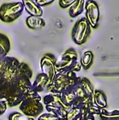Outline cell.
<instances>
[{
	"mask_svg": "<svg viewBox=\"0 0 119 120\" xmlns=\"http://www.w3.org/2000/svg\"><path fill=\"white\" fill-rule=\"evenodd\" d=\"M22 3L24 6V9L31 16L41 17L43 15V10L41 7L39 6L34 1L31 0H23Z\"/></svg>",
	"mask_w": 119,
	"mask_h": 120,
	"instance_id": "cell-10",
	"label": "cell"
},
{
	"mask_svg": "<svg viewBox=\"0 0 119 120\" xmlns=\"http://www.w3.org/2000/svg\"><path fill=\"white\" fill-rule=\"evenodd\" d=\"M81 116L79 120H82L86 117L94 116L95 115H100L101 110L94 105L93 103H88L82 106L81 108Z\"/></svg>",
	"mask_w": 119,
	"mask_h": 120,
	"instance_id": "cell-11",
	"label": "cell"
},
{
	"mask_svg": "<svg viewBox=\"0 0 119 120\" xmlns=\"http://www.w3.org/2000/svg\"><path fill=\"white\" fill-rule=\"evenodd\" d=\"M93 53L90 51H87L83 53L81 58L80 64L81 68L84 70L88 69L93 64Z\"/></svg>",
	"mask_w": 119,
	"mask_h": 120,
	"instance_id": "cell-18",
	"label": "cell"
},
{
	"mask_svg": "<svg viewBox=\"0 0 119 120\" xmlns=\"http://www.w3.org/2000/svg\"><path fill=\"white\" fill-rule=\"evenodd\" d=\"M46 110L55 116L58 117L61 120H65V117L67 115V112L69 111L66 110L65 108H61V107H52V106H46Z\"/></svg>",
	"mask_w": 119,
	"mask_h": 120,
	"instance_id": "cell-19",
	"label": "cell"
},
{
	"mask_svg": "<svg viewBox=\"0 0 119 120\" xmlns=\"http://www.w3.org/2000/svg\"><path fill=\"white\" fill-rule=\"evenodd\" d=\"M82 120H95V117H94V116H91V117H86V118H85V119Z\"/></svg>",
	"mask_w": 119,
	"mask_h": 120,
	"instance_id": "cell-28",
	"label": "cell"
},
{
	"mask_svg": "<svg viewBox=\"0 0 119 120\" xmlns=\"http://www.w3.org/2000/svg\"><path fill=\"white\" fill-rule=\"evenodd\" d=\"M23 10L22 1L4 3L0 6V20L4 22H12L20 16Z\"/></svg>",
	"mask_w": 119,
	"mask_h": 120,
	"instance_id": "cell-4",
	"label": "cell"
},
{
	"mask_svg": "<svg viewBox=\"0 0 119 120\" xmlns=\"http://www.w3.org/2000/svg\"><path fill=\"white\" fill-rule=\"evenodd\" d=\"M78 83L82 88L83 91L86 93L87 96L93 98L94 89L90 83V82L86 77H78Z\"/></svg>",
	"mask_w": 119,
	"mask_h": 120,
	"instance_id": "cell-16",
	"label": "cell"
},
{
	"mask_svg": "<svg viewBox=\"0 0 119 120\" xmlns=\"http://www.w3.org/2000/svg\"><path fill=\"white\" fill-rule=\"evenodd\" d=\"M78 81L76 73L72 71H62L56 74L52 84L49 85L46 90L51 94H60L62 92L72 89Z\"/></svg>",
	"mask_w": 119,
	"mask_h": 120,
	"instance_id": "cell-1",
	"label": "cell"
},
{
	"mask_svg": "<svg viewBox=\"0 0 119 120\" xmlns=\"http://www.w3.org/2000/svg\"><path fill=\"white\" fill-rule=\"evenodd\" d=\"M38 120H61L60 119H59L58 117L55 116L54 115L51 114V113H44L41 115Z\"/></svg>",
	"mask_w": 119,
	"mask_h": 120,
	"instance_id": "cell-23",
	"label": "cell"
},
{
	"mask_svg": "<svg viewBox=\"0 0 119 120\" xmlns=\"http://www.w3.org/2000/svg\"><path fill=\"white\" fill-rule=\"evenodd\" d=\"M86 19L88 22L90 27L96 28L100 20V8L95 1L88 0L85 1Z\"/></svg>",
	"mask_w": 119,
	"mask_h": 120,
	"instance_id": "cell-7",
	"label": "cell"
},
{
	"mask_svg": "<svg viewBox=\"0 0 119 120\" xmlns=\"http://www.w3.org/2000/svg\"><path fill=\"white\" fill-rule=\"evenodd\" d=\"M73 87L72 89H68V90L62 92V94H60L61 98H62L63 103L66 106L70 107V108L72 107V105L75 101V99H76L75 94L73 91Z\"/></svg>",
	"mask_w": 119,
	"mask_h": 120,
	"instance_id": "cell-17",
	"label": "cell"
},
{
	"mask_svg": "<svg viewBox=\"0 0 119 120\" xmlns=\"http://www.w3.org/2000/svg\"><path fill=\"white\" fill-rule=\"evenodd\" d=\"M74 1L75 0H60L59 5L61 8H65L70 6Z\"/></svg>",
	"mask_w": 119,
	"mask_h": 120,
	"instance_id": "cell-24",
	"label": "cell"
},
{
	"mask_svg": "<svg viewBox=\"0 0 119 120\" xmlns=\"http://www.w3.org/2000/svg\"><path fill=\"white\" fill-rule=\"evenodd\" d=\"M99 116L100 117H119V110L108 112L105 109H102L101 110V112Z\"/></svg>",
	"mask_w": 119,
	"mask_h": 120,
	"instance_id": "cell-22",
	"label": "cell"
},
{
	"mask_svg": "<svg viewBox=\"0 0 119 120\" xmlns=\"http://www.w3.org/2000/svg\"><path fill=\"white\" fill-rule=\"evenodd\" d=\"M41 101V98L39 94L32 89L20 104V110L23 115L27 117H36L43 110V106Z\"/></svg>",
	"mask_w": 119,
	"mask_h": 120,
	"instance_id": "cell-2",
	"label": "cell"
},
{
	"mask_svg": "<svg viewBox=\"0 0 119 120\" xmlns=\"http://www.w3.org/2000/svg\"><path fill=\"white\" fill-rule=\"evenodd\" d=\"M90 26L85 17L81 18L73 27L72 37L73 41L78 45L84 44L90 34Z\"/></svg>",
	"mask_w": 119,
	"mask_h": 120,
	"instance_id": "cell-5",
	"label": "cell"
},
{
	"mask_svg": "<svg viewBox=\"0 0 119 120\" xmlns=\"http://www.w3.org/2000/svg\"><path fill=\"white\" fill-rule=\"evenodd\" d=\"M6 102L4 100H0V115H3L7 110Z\"/></svg>",
	"mask_w": 119,
	"mask_h": 120,
	"instance_id": "cell-26",
	"label": "cell"
},
{
	"mask_svg": "<svg viewBox=\"0 0 119 120\" xmlns=\"http://www.w3.org/2000/svg\"><path fill=\"white\" fill-rule=\"evenodd\" d=\"M81 116V109L76 107L72 108L67 112L65 120H79Z\"/></svg>",
	"mask_w": 119,
	"mask_h": 120,
	"instance_id": "cell-20",
	"label": "cell"
},
{
	"mask_svg": "<svg viewBox=\"0 0 119 120\" xmlns=\"http://www.w3.org/2000/svg\"><path fill=\"white\" fill-rule=\"evenodd\" d=\"M11 49V43L8 37L4 34L0 33V58L7 56Z\"/></svg>",
	"mask_w": 119,
	"mask_h": 120,
	"instance_id": "cell-15",
	"label": "cell"
},
{
	"mask_svg": "<svg viewBox=\"0 0 119 120\" xmlns=\"http://www.w3.org/2000/svg\"><path fill=\"white\" fill-rule=\"evenodd\" d=\"M85 9V1L75 0V1L69 6V14L72 18H76L81 15Z\"/></svg>",
	"mask_w": 119,
	"mask_h": 120,
	"instance_id": "cell-14",
	"label": "cell"
},
{
	"mask_svg": "<svg viewBox=\"0 0 119 120\" xmlns=\"http://www.w3.org/2000/svg\"><path fill=\"white\" fill-rule=\"evenodd\" d=\"M35 3L40 7H42V6H47L50 4H52L54 1L53 0H36V1H34Z\"/></svg>",
	"mask_w": 119,
	"mask_h": 120,
	"instance_id": "cell-25",
	"label": "cell"
},
{
	"mask_svg": "<svg viewBox=\"0 0 119 120\" xmlns=\"http://www.w3.org/2000/svg\"><path fill=\"white\" fill-rule=\"evenodd\" d=\"M48 86H49V79L48 77L42 72L39 73L36 75L33 84H32V89L34 91L37 92L38 94L46 90Z\"/></svg>",
	"mask_w": 119,
	"mask_h": 120,
	"instance_id": "cell-9",
	"label": "cell"
},
{
	"mask_svg": "<svg viewBox=\"0 0 119 120\" xmlns=\"http://www.w3.org/2000/svg\"><path fill=\"white\" fill-rule=\"evenodd\" d=\"M93 103L100 110L105 109L107 106V97L103 91L101 90H94L93 98Z\"/></svg>",
	"mask_w": 119,
	"mask_h": 120,
	"instance_id": "cell-12",
	"label": "cell"
},
{
	"mask_svg": "<svg viewBox=\"0 0 119 120\" xmlns=\"http://www.w3.org/2000/svg\"><path fill=\"white\" fill-rule=\"evenodd\" d=\"M101 120H119V117H100Z\"/></svg>",
	"mask_w": 119,
	"mask_h": 120,
	"instance_id": "cell-27",
	"label": "cell"
},
{
	"mask_svg": "<svg viewBox=\"0 0 119 120\" xmlns=\"http://www.w3.org/2000/svg\"><path fill=\"white\" fill-rule=\"evenodd\" d=\"M43 103L46 106H52V107H61L65 108L67 110H69L72 108L66 106L61 98L60 94H48L43 97Z\"/></svg>",
	"mask_w": 119,
	"mask_h": 120,
	"instance_id": "cell-8",
	"label": "cell"
},
{
	"mask_svg": "<svg viewBox=\"0 0 119 120\" xmlns=\"http://www.w3.org/2000/svg\"><path fill=\"white\" fill-rule=\"evenodd\" d=\"M8 120H34V118L27 117L22 113L13 112L11 113L8 116Z\"/></svg>",
	"mask_w": 119,
	"mask_h": 120,
	"instance_id": "cell-21",
	"label": "cell"
},
{
	"mask_svg": "<svg viewBox=\"0 0 119 120\" xmlns=\"http://www.w3.org/2000/svg\"><path fill=\"white\" fill-rule=\"evenodd\" d=\"M26 25L32 30H40L46 25V22L41 17L29 15L26 18Z\"/></svg>",
	"mask_w": 119,
	"mask_h": 120,
	"instance_id": "cell-13",
	"label": "cell"
},
{
	"mask_svg": "<svg viewBox=\"0 0 119 120\" xmlns=\"http://www.w3.org/2000/svg\"><path fill=\"white\" fill-rule=\"evenodd\" d=\"M57 58L51 53L44 55L40 60V68L42 73L46 75L49 79V85L52 84L56 76L55 62Z\"/></svg>",
	"mask_w": 119,
	"mask_h": 120,
	"instance_id": "cell-6",
	"label": "cell"
},
{
	"mask_svg": "<svg viewBox=\"0 0 119 120\" xmlns=\"http://www.w3.org/2000/svg\"><path fill=\"white\" fill-rule=\"evenodd\" d=\"M81 69L80 62H78V55L74 49H67L55 62V71L59 73L62 71L79 72Z\"/></svg>",
	"mask_w": 119,
	"mask_h": 120,
	"instance_id": "cell-3",
	"label": "cell"
}]
</instances>
